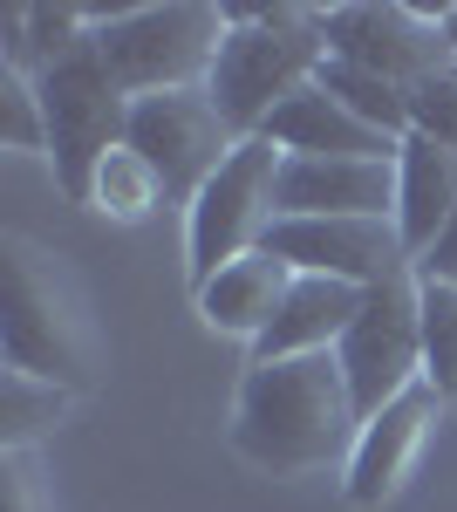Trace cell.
<instances>
[{
    "instance_id": "17",
    "label": "cell",
    "mask_w": 457,
    "mask_h": 512,
    "mask_svg": "<svg viewBox=\"0 0 457 512\" xmlns=\"http://www.w3.org/2000/svg\"><path fill=\"white\" fill-rule=\"evenodd\" d=\"M96 35V7H0V69L41 76Z\"/></svg>"
},
{
    "instance_id": "6",
    "label": "cell",
    "mask_w": 457,
    "mask_h": 512,
    "mask_svg": "<svg viewBox=\"0 0 457 512\" xmlns=\"http://www.w3.org/2000/svg\"><path fill=\"white\" fill-rule=\"evenodd\" d=\"M280 171L287 151L267 137H239V151L226 158V171L191 198L185 212V260H191V294L212 274H226L232 260L260 253L280 219Z\"/></svg>"
},
{
    "instance_id": "18",
    "label": "cell",
    "mask_w": 457,
    "mask_h": 512,
    "mask_svg": "<svg viewBox=\"0 0 457 512\" xmlns=\"http://www.w3.org/2000/svg\"><path fill=\"white\" fill-rule=\"evenodd\" d=\"M76 396L41 383L28 369H0V451H35V437H48L69 417Z\"/></svg>"
},
{
    "instance_id": "2",
    "label": "cell",
    "mask_w": 457,
    "mask_h": 512,
    "mask_svg": "<svg viewBox=\"0 0 457 512\" xmlns=\"http://www.w3.org/2000/svg\"><path fill=\"white\" fill-rule=\"evenodd\" d=\"M0 349L7 369H28L69 396L96 383V328L82 287L28 233H0Z\"/></svg>"
},
{
    "instance_id": "26",
    "label": "cell",
    "mask_w": 457,
    "mask_h": 512,
    "mask_svg": "<svg viewBox=\"0 0 457 512\" xmlns=\"http://www.w3.org/2000/svg\"><path fill=\"white\" fill-rule=\"evenodd\" d=\"M437 28H444V48H451V62H457V0L437 7Z\"/></svg>"
},
{
    "instance_id": "14",
    "label": "cell",
    "mask_w": 457,
    "mask_h": 512,
    "mask_svg": "<svg viewBox=\"0 0 457 512\" xmlns=\"http://www.w3.org/2000/svg\"><path fill=\"white\" fill-rule=\"evenodd\" d=\"M362 294L369 287H348V280H321L301 274L287 287L273 328L253 342V362H287V355H328L348 335V321L362 315Z\"/></svg>"
},
{
    "instance_id": "3",
    "label": "cell",
    "mask_w": 457,
    "mask_h": 512,
    "mask_svg": "<svg viewBox=\"0 0 457 512\" xmlns=\"http://www.w3.org/2000/svg\"><path fill=\"white\" fill-rule=\"evenodd\" d=\"M226 14L232 35L205 89L232 123V137H260L273 110L328 69V7L280 0V7H226Z\"/></svg>"
},
{
    "instance_id": "25",
    "label": "cell",
    "mask_w": 457,
    "mask_h": 512,
    "mask_svg": "<svg viewBox=\"0 0 457 512\" xmlns=\"http://www.w3.org/2000/svg\"><path fill=\"white\" fill-rule=\"evenodd\" d=\"M417 280H444V287H457V212H451V226L437 233V246L417 260Z\"/></svg>"
},
{
    "instance_id": "8",
    "label": "cell",
    "mask_w": 457,
    "mask_h": 512,
    "mask_svg": "<svg viewBox=\"0 0 457 512\" xmlns=\"http://www.w3.org/2000/svg\"><path fill=\"white\" fill-rule=\"evenodd\" d=\"M130 151L164 178V198L191 212V198L226 171L239 137L219 117L212 89H164V96H137L130 103Z\"/></svg>"
},
{
    "instance_id": "13",
    "label": "cell",
    "mask_w": 457,
    "mask_h": 512,
    "mask_svg": "<svg viewBox=\"0 0 457 512\" xmlns=\"http://www.w3.org/2000/svg\"><path fill=\"white\" fill-rule=\"evenodd\" d=\"M260 137L280 144L287 158H396V137H382L362 117H348V103H335L321 82H307L301 96H287Z\"/></svg>"
},
{
    "instance_id": "10",
    "label": "cell",
    "mask_w": 457,
    "mask_h": 512,
    "mask_svg": "<svg viewBox=\"0 0 457 512\" xmlns=\"http://www.w3.org/2000/svg\"><path fill=\"white\" fill-rule=\"evenodd\" d=\"M267 253H280L294 274L348 280V287H382L396 274H417L396 219H273Z\"/></svg>"
},
{
    "instance_id": "11",
    "label": "cell",
    "mask_w": 457,
    "mask_h": 512,
    "mask_svg": "<svg viewBox=\"0 0 457 512\" xmlns=\"http://www.w3.org/2000/svg\"><path fill=\"white\" fill-rule=\"evenodd\" d=\"M437 410H444V396L430 390V383H417L410 396H396L382 417L362 424V437H355V451H348V465H342L348 506L376 512V506H389V499L403 492V478L417 472L423 444H430V431H437Z\"/></svg>"
},
{
    "instance_id": "5",
    "label": "cell",
    "mask_w": 457,
    "mask_h": 512,
    "mask_svg": "<svg viewBox=\"0 0 457 512\" xmlns=\"http://www.w3.org/2000/svg\"><path fill=\"white\" fill-rule=\"evenodd\" d=\"M35 89H41V117H48L55 185H62L69 205H89L103 158L130 144V96H123V82L110 76L96 35L82 41V48H69L55 69H41Z\"/></svg>"
},
{
    "instance_id": "19",
    "label": "cell",
    "mask_w": 457,
    "mask_h": 512,
    "mask_svg": "<svg viewBox=\"0 0 457 512\" xmlns=\"http://www.w3.org/2000/svg\"><path fill=\"white\" fill-rule=\"evenodd\" d=\"M314 82H321L335 103H348V117H362L369 130L396 137V144L410 137V89H396V82L369 76V69H348V62H328Z\"/></svg>"
},
{
    "instance_id": "7",
    "label": "cell",
    "mask_w": 457,
    "mask_h": 512,
    "mask_svg": "<svg viewBox=\"0 0 457 512\" xmlns=\"http://www.w3.org/2000/svg\"><path fill=\"white\" fill-rule=\"evenodd\" d=\"M335 362L348 376L355 417L369 424L396 396H410L423 383V308H417V274H396L362 294V315L348 321V335L335 342Z\"/></svg>"
},
{
    "instance_id": "20",
    "label": "cell",
    "mask_w": 457,
    "mask_h": 512,
    "mask_svg": "<svg viewBox=\"0 0 457 512\" xmlns=\"http://www.w3.org/2000/svg\"><path fill=\"white\" fill-rule=\"evenodd\" d=\"M157 205H164V178H157L151 164L137 158L130 144L103 158L96 171V192H89V212H103V219H123V226H137V219H151Z\"/></svg>"
},
{
    "instance_id": "16",
    "label": "cell",
    "mask_w": 457,
    "mask_h": 512,
    "mask_svg": "<svg viewBox=\"0 0 457 512\" xmlns=\"http://www.w3.org/2000/svg\"><path fill=\"white\" fill-rule=\"evenodd\" d=\"M294 267L280 260V253H246V260H232L226 274H212L198 287V315L205 328H219V335H239V342H260L280 315V301H287V287H294Z\"/></svg>"
},
{
    "instance_id": "15",
    "label": "cell",
    "mask_w": 457,
    "mask_h": 512,
    "mask_svg": "<svg viewBox=\"0 0 457 512\" xmlns=\"http://www.w3.org/2000/svg\"><path fill=\"white\" fill-rule=\"evenodd\" d=\"M457 212V151L430 144V137H403L396 144V233L410 246V267L437 246V233Z\"/></svg>"
},
{
    "instance_id": "9",
    "label": "cell",
    "mask_w": 457,
    "mask_h": 512,
    "mask_svg": "<svg viewBox=\"0 0 457 512\" xmlns=\"http://www.w3.org/2000/svg\"><path fill=\"white\" fill-rule=\"evenodd\" d=\"M328 62H348V69H369V76L410 89V82L437 76L451 62V48L437 28V7L348 0V7H328Z\"/></svg>"
},
{
    "instance_id": "23",
    "label": "cell",
    "mask_w": 457,
    "mask_h": 512,
    "mask_svg": "<svg viewBox=\"0 0 457 512\" xmlns=\"http://www.w3.org/2000/svg\"><path fill=\"white\" fill-rule=\"evenodd\" d=\"M410 130L430 137V144H444V151H457V62L410 82Z\"/></svg>"
},
{
    "instance_id": "12",
    "label": "cell",
    "mask_w": 457,
    "mask_h": 512,
    "mask_svg": "<svg viewBox=\"0 0 457 512\" xmlns=\"http://www.w3.org/2000/svg\"><path fill=\"white\" fill-rule=\"evenodd\" d=\"M280 219H396V158H287Z\"/></svg>"
},
{
    "instance_id": "24",
    "label": "cell",
    "mask_w": 457,
    "mask_h": 512,
    "mask_svg": "<svg viewBox=\"0 0 457 512\" xmlns=\"http://www.w3.org/2000/svg\"><path fill=\"white\" fill-rule=\"evenodd\" d=\"M0 512H55L28 451H0Z\"/></svg>"
},
{
    "instance_id": "4",
    "label": "cell",
    "mask_w": 457,
    "mask_h": 512,
    "mask_svg": "<svg viewBox=\"0 0 457 512\" xmlns=\"http://www.w3.org/2000/svg\"><path fill=\"white\" fill-rule=\"evenodd\" d=\"M232 14L212 0H164V7H96V48L123 82V96H164V89H205L219 69Z\"/></svg>"
},
{
    "instance_id": "21",
    "label": "cell",
    "mask_w": 457,
    "mask_h": 512,
    "mask_svg": "<svg viewBox=\"0 0 457 512\" xmlns=\"http://www.w3.org/2000/svg\"><path fill=\"white\" fill-rule=\"evenodd\" d=\"M417 308H423V383L444 403H457V287L417 280Z\"/></svg>"
},
{
    "instance_id": "22",
    "label": "cell",
    "mask_w": 457,
    "mask_h": 512,
    "mask_svg": "<svg viewBox=\"0 0 457 512\" xmlns=\"http://www.w3.org/2000/svg\"><path fill=\"white\" fill-rule=\"evenodd\" d=\"M0 144H7V151H35V158H48V117H41L35 76L0 69Z\"/></svg>"
},
{
    "instance_id": "1",
    "label": "cell",
    "mask_w": 457,
    "mask_h": 512,
    "mask_svg": "<svg viewBox=\"0 0 457 512\" xmlns=\"http://www.w3.org/2000/svg\"><path fill=\"white\" fill-rule=\"evenodd\" d=\"M362 437L355 396L335 349L328 355H287V362H246L239 403H232V451L273 478H301L348 465Z\"/></svg>"
}]
</instances>
